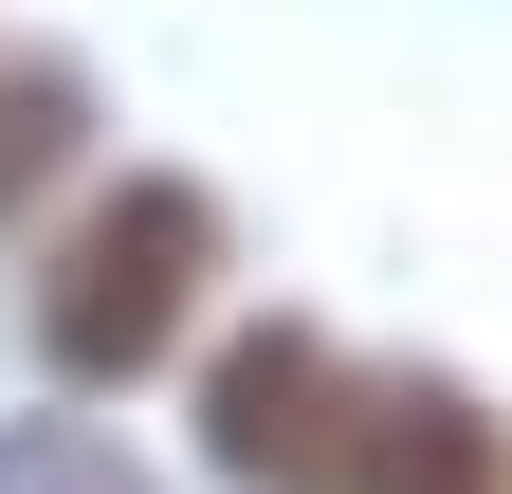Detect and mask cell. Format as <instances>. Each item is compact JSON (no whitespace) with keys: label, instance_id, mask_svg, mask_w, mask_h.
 Returning a JSON list of instances; mask_svg holds the SVG:
<instances>
[{"label":"cell","instance_id":"cell-3","mask_svg":"<svg viewBox=\"0 0 512 494\" xmlns=\"http://www.w3.org/2000/svg\"><path fill=\"white\" fill-rule=\"evenodd\" d=\"M311 494H494V421H476L458 385H348Z\"/></svg>","mask_w":512,"mask_h":494},{"label":"cell","instance_id":"cell-5","mask_svg":"<svg viewBox=\"0 0 512 494\" xmlns=\"http://www.w3.org/2000/svg\"><path fill=\"white\" fill-rule=\"evenodd\" d=\"M0 494H147V476H128V440H92V421H0Z\"/></svg>","mask_w":512,"mask_h":494},{"label":"cell","instance_id":"cell-4","mask_svg":"<svg viewBox=\"0 0 512 494\" xmlns=\"http://www.w3.org/2000/svg\"><path fill=\"white\" fill-rule=\"evenodd\" d=\"M55 165H74V74L19 55V74H0V202H37Z\"/></svg>","mask_w":512,"mask_h":494},{"label":"cell","instance_id":"cell-2","mask_svg":"<svg viewBox=\"0 0 512 494\" xmlns=\"http://www.w3.org/2000/svg\"><path fill=\"white\" fill-rule=\"evenodd\" d=\"M330 421H348V366L311 330H256V348H220V385H202V458L238 494H311V476H330Z\"/></svg>","mask_w":512,"mask_h":494},{"label":"cell","instance_id":"cell-1","mask_svg":"<svg viewBox=\"0 0 512 494\" xmlns=\"http://www.w3.org/2000/svg\"><path fill=\"white\" fill-rule=\"evenodd\" d=\"M202 275H220V202L202 183H110V202L55 238V275H37V348L74 366V385H128V366L202 312Z\"/></svg>","mask_w":512,"mask_h":494}]
</instances>
